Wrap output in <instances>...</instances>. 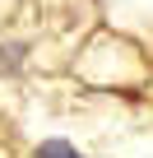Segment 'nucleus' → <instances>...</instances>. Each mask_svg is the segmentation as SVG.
<instances>
[{"mask_svg":"<svg viewBox=\"0 0 153 158\" xmlns=\"http://www.w3.org/2000/svg\"><path fill=\"white\" fill-rule=\"evenodd\" d=\"M37 158H79V153H74L70 144H56V139H51V144H42V153H37Z\"/></svg>","mask_w":153,"mask_h":158,"instance_id":"1","label":"nucleus"}]
</instances>
